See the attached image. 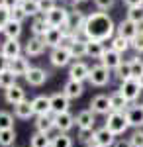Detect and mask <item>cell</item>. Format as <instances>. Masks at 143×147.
<instances>
[{
  "mask_svg": "<svg viewBox=\"0 0 143 147\" xmlns=\"http://www.w3.org/2000/svg\"><path fill=\"white\" fill-rule=\"evenodd\" d=\"M116 32V26L112 22V18L106 12H92L86 16V22H84V30L82 34L86 35V39L92 41H106L112 39V35Z\"/></svg>",
  "mask_w": 143,
  "mask_h": 147,
  "instance_id": "1",
  "label": "cell"
},
{
  "mask_svg": "<svg viewBox=\"0 0 143 147\" xmlns=\"http://www.w3.org/2000/svg\"><path fill=\"white\" fill-rule=\"evenodd\" d=\"M108 131H112L114 136H121V134H125L127 131V118H125V114L123 112H110L108 114V118H106V125H104Z\"/></svg>",
  "mask_w": 143,
  "mask_h": 147,
  "instance_id": "2",
  "label": "cell"
},
{
  "mask_svg": "<svg viewBox=\"0 0 143 147\" xmlns=\"http://www.w3.org/2000/svg\"><path fill=\"white\" fill-rule=\"evenodd\" d=\"M84 22H86V16L82 14L80 10H75V12H69V18H67V24H65V32H71V34L78 35L82 30H84Z\"/></svg>",
  "mask_w": 143,
  "mask_h": 147,
  "instance_id": "3",
  "label": "cell"
},
{
  "mask_svg": "<svg viewBox=\"0 0 143 147\" xmlns=\"http://www.w3.org/2000/svg\"><path fill=\"white\" fill-rule=\"evenodd\" d=\"M88 80L92 86H106L110 82V69H106L104 65H94L90 69V75H88Z\"/></svg>",
  "mask_w": 143,
  "mask_h": 147,
  "instance_id": "4",
  "label": "cell"
},
{
  "mask_svg": "<svg viewBox=\"0 0 143 147\" xmlns=\"http://www.w3.org/2000/svg\"><path fill=\"white\" fill-rule=\"evenodd\" d=\"M141 86H139V80L137 79H130V80H123L120 84V92L121 96L125 98L127 102H133L139 98V94H141Z\"/></svg>",
  "mask_w": 143,
  "mask_h": 147,
  "instance_id": "5",
  "label": "cell"
},
{
  "mask_svg": "<svg viewBox=\"0 0 143 147\" xmlns=\"http://www.w3.org/2000/svg\"><path fill=\"white\" fill-rule=\"evenodd\" d=\"M67 18H69V10H65L63 6H55L53 10L45 16V20H47V24H49V28H61V30L65 28Z\"/></svg>",
  "mask_w": 143,
  "mask_h": 147,
  "instance_id": "6",
  "label": "cell"
},
{
  "mask_svg": "<svg viewBox=\"0 0 143 147\" xmlns=\"http://www.w3.org/2000/svg\"><path fill=\"white\" fill-rule=\"evenodd\" d=\"M49 59H51V65H55V67H67V65L71 63L73 55H71V49H69V47L59 45L51 51Z\"/></svg>",
  "mask_w": 143,
  "mask_h": 147,
  "instance_id": "7",
  "label": "cell"
},
{
  "mask_svg": "<svg viewBox=\"0 0 143 147\" xmlns=\"http://www.w3.org/2000/svg\"><path fill=\"white\" fill-rule=\"evenodd\" d=\"M90 110L92 114H98V116H108L112 112V106H110V96L106 94H98L90 100Z\"/></svg>",
  "mask_w": 143,
  "mask_h": 147,
  "instance_id": "8",
  "label": "cell"
},
{
  "mask_svg": "<svg viewBox=\"0 0 143 147\" xmlns=\"http://www.w3.org/2000/svg\"><path fill=\"white\" fill-rule=\"evenodd\" d=\"M92 143H94L96 147H114V143H116V136H114L112 131H108L106 127H100V129L94 131Z\"/></svg>",
  "mask_w": 143,
  "mask_h": 147,
  "instance_id": "9",
  "label": "cell"
},
{
  "mask_svg": "<svg viewBox=\"0 0 143 147\" xmlns=\"http://www.w3.org/2000/svg\"><path fill=\"white\" fill-rule=\"evenodd\" d=\"M125 118H127V124L130 127H143V106L141 104H135V106H130L125 110Z\"/></svg>",
  "mask_w": 143,
  "mask_h": 147,
  "instance_id": "10",
  "label": "cell"
},
{
  "mask_svg": "<svg viewBox=\"0 0 143 147\" xmlns=\"http://www.w3.org/2000/svg\"><path fill=\"white\" fill-rule=\"evenodd\" d=\"M53 118H55V129L59 134H67L69 129H73L75 127V116L71 112H65V114H53Z\"/></svg>",
  "mask_w": 143,
  "mask_h": 147,
  "instance_id": "11",
  "label": "cell"
},
{
  "mask_svg": "<svg viewBox=\"0 0 143 147\" xmlns=\"http://www.w3.org/2000/svg\"><path fill=\"white\" fill-rule=\"evenodd\" d=\"M100 65H104V67L110 69V71H116L121 65V53L114 51V49H106L102 53V57H100Z\"/></svg>",
  "mask_w": 143,
  "mask_h": 147,
  "instance_id": "12",
  "label": "cell"
},
{
  "mask_svg": "<svg viewBox=\"0 0 143 147\" xmlns=\"http://www.w3.org/2000/svg\"><path fill=\"white\" fill-rule=\"evenodd\" d=\"M137 32H139V26H135L133 22H130L127 18L121 20V22L116 26V34L120 35V37H125L127 41H132L133 37L137 35Z\"/></svg>",
  "mask_w": 143,
  "mask_h": 147,
  "instance_id": "13",
  "label": "cell"
},
{
  "mask_svg": "<svg viewBox=\"0 0 143 147\" xmlns=\"http://www.w3.org/2000/svg\"><path fill=\"white\" fill-rule=\"evenodd\" d=\"M47 77H49V73L41 67H32L26 73V80H28V84H32V86H41V84H45Z\"/></svg>",
  "mask_w": 143,
  "mask_h": 147,
  "instance_id": "14",
  "label": "cell"
},
{
  "mask_svg": "<svg viewBox=\"0 0 143 147\" xmlns=\"http://www.w3.org/2000/svg\"><path fill=\"white\" fill-rule=\"evenodd\" d=\"M51 98V114H65L69 112V98H67L63 92H55V94H51L49 96Z\"/></svg>",
  "mask_w": 143,
  "mask_h": 147,
  "instance_id": "15",
  "label": "cell"
},
{
  "mask_svg": "<svg viewBox=\"0 0 143 147\" xmlns=\"http://www.w3.org/2000/svg\"><path fill=\"white\" fill-rule=\"evenodd\" d=\"M0 53L6 57L8 61H12V59L22 55V45H20L18 39H6V41L2 43V47H0Z\"/></svg>",
  "mask_w": 143,
  "mask_h": 147,
  "instance_id": "16",
  "label": "cell"
},
{
  "mask_svg": "<svg viewBox=\"0 0 143 147\" xmlns=\"http://www.w3.org/2000/svg\"><path fill=\"white\" fill-rule=\"evenodd\" d=\"M94 116L96 114H92V110H82L75 116V125L78 129H94V122H96Z\"/></svg>",
  "mask_w": 143,
  "mask_h": 147,
  "instance_id": "17",
  "label": "cell"
},
{
  "mask_svg": "<svg viewBox=\"0 0 143 147\" xmlns=\"http://www.w3.org/2000/svg\"><path fill=\"white\" fill-rule=\"evenodd\" d=\"M82 92H84L82 82L73 80V79H69L65 82V86H63V94H65L69 100H77V98H80V96H82Z\"/></svg>",
  "mask_w": 143,
  "mask_h": 147,
  "instance_id": "18",
  "label": "cell"
},
{
  "mask_svg": "<svg viewBox=\"0 0 143 147\" xmlns=\"http://www.w3.org/2000/svg\"><path fill=\"white\" fill-rule=\"evenodd\" d=\"M69 75H71V79H73V80L82 82V80H86L88 75H90V67H88L86 63H82V61H77V63H73V65H71Z\"/></svg>",
  "mask_w": 143,
  "mask_h": 147,
  "instance_id": "19",
  "label": "cell"
},
{
  "mask_svg": "<svg viewBox=\"0 0 143 147\" xmlns=\"http://www.w3.org/2000/svg\"><path fill=\"white\" fill-rule=\"evenodd\" d=\"M32 106H33V112L35 116H47L51 114V98L49 96H35L32 100Z\"/></svg>",
  "mask_w": 143,
  "mask_h": 147,
  "instance_id": "20",
  "label": "cell"
},
{
  "mask_svg": "<svg viewBox=\"0 0 143 147\" xmlns=\"http://www.w3.org/2000/svg\"><path fill=\"white\" fill-rule=\"evenodd\" d=\"M43 41H45V47H59L61 41H63V30L61 28H49L43 35Z\"/></svg>",
  "mask_w": 143,
  "mask_h": 147,
  "instance_id": "21",
  "label": "cell"
},
{
  "mask_svg": "<svg viewBox=\"0 0 143 147\" xmlns=\"http://www.w3.org/2000/svg\"><path fill=\"white\" fill-rule=\"evenodd\" d=\"M26 55L28 57H37V55H41L45 51V41H43V37H35L33 35L32 39L26 43Z\"/></svg>",
  "mask_w": 143,
  "mask_h": 147,
  "instance_id": "22",
  "label": "cell"
},
{
  "mask_svg": "<svg viewBox=\"0 0 143 147\" xmlns=\"http://www.w3.org/2000/svg\"><path fill=\"white\" fill-rule=\"evenodd\" d=\"M35 129L39 134H51L55 129V118L53 114H47V116H37V122H35Z\"/></svg>",
  "mask_w": 143,
  "mask_h": 147,
  "instance_id": "23",
  "label": "cell"
},
{
  "mask_svg": "<svg viewBox=\"0 0 143 147\" xmlns=\"http://www.w3.org/2000/svg\"><path fill=\"white\" fill-rule=\"evenodd\" d=\"M30 61H28V59H26V57H16V59H12L10 61V69H8V71H12V73H14V75H16V77H26V73H28V71H30Z\"/></svg>",
  "mask_w": 143,
  "mask_h": 147,
  "instance_id": "24",
  "label": "cell"
},
{
  "mask_svg": "<svg viewBox=\"0 0 143 147\" xmlns=\"http://www.w3.org/2000/svg\"><path fill=\"white\" fill-rule=\"evenodd\" d=\"M4 98H6V102L8 104H12V106H16V104H20V102L26 100V90H24L22 86H12V88H8V90H4Z\"/></svg>",
  "mask_w": 143,
  "mask_h": 147,
  "instance_id": "25",
  "label": "cell"
},
{
  "mask_svg": "<svg viewBox=\"0 0 143 147\" xmlns=\"http://www.w3.org/2000/svg\"><path fill=\"white\" fill-rule=\"evenodd\" d=\"M14 116L20 118V120H30L32 116H35L32 102L24 100V102H20V104H16V106H14Z\"/></svg>",
  "mask_w": 143,
  "mask_h": 147,
  "instance_id": "26",
  "label": "cell"
},
{
  "mask_svg": "<svg viewBox=\"0 0 143 147\" xmlns=\"http://www.w3.org/2000/svg\"><path fill=\"white\" fill-rule=\"evenodd\" d=\"M2 34L6 35V39H18L22 34V24L16 22V20H8V24L4 26Z\"/></svg>",
  "mask_w": 143,
  "mask_h": 147,
  "instance_id": "27",
  "label": "cell"
},
{
  "mask_svg": "<svg viewBox=\"0 0 143 147\" xmlns=\"http://www.w3.org/2000/svg\"><path fill=\"white\" fill-rule=\"evenodd\" d=\"M106 51V47L102 41H92V39H86V55L92 57V59H100L102 53Z\"/></svg>",
  "mask_w": 143,
  "mask_h": 147,
  "instance_id": "28",
  "label": "cell"
},
{
  "mask_svg": "<svg viewBox=\"0 0 143 147\" xmlns=\"http://www.w3.org/2000/svg\"><path fill=\"white\" fill-rule=\"evenodd\" d=\"M47 30H49V24L45 20V16H35V20L32 24V34L35 37H43Z\"/></svg>",
  "mask_w": 143,
  "mask_h": 147,
  "instance_id": "29",
  "label": "cell"
},
{
  "mask_svg": "<svg viewBox=\"0 0 143 147\" xmlns=\"http://www.w3.org/2000/svg\"><path fill=\"white\" fill-rule=\"evenodd\" d=\"M127 104L130 102L125 100L123 96H121V92H114L110 96V106H112V112H123V110H127Z\"/></svg>",
  "mask_w": 143,
  "mask_h": 147,
  "instance_id": "30",
  "label": "cell"
},
{
  "mask_svg": "<svg viewBox=\"0 0 143 147\" xmlns=\"http://www.w3.org/2000/svg\"><path fill=\"white\" fill-rule=\"evenodd\" d=\"M30 147H51V137L47 136V134L35 131V134L30 137Z\"/></svg>",
  "mask_w": 143,
  "mask_h": 147,
  "instance_id": "31",
  "label": "cell"
},
{
  "mask_svg": "<svg viewBox=\"0 0 143 147\" xmlns=\"http://www.w3.org/2000/svg\"><path fill=\"white\" fill-rule=\"evenodd\" d=\"M130 47H132V43H130L125 37H120V35H114L112 41H110V49L118 51V53H125Z\"/></svg>",
  "mask_w": 143,
  "mask_h": 147,
  "instance_id": "32",
  "label": "cell"
},
{
  "mask_svg": "<svg viewBox=\"0 0 143 147\" xmlns=\"http://www.w3.org/2000/svg\"><path fill=\"white\" fill-rule=\"evenodd\" d=\"M16 75L12 73V71H4V73H0V88L2 90H8L12 86H16Z\"/></svg>",
  "mask_w": 143,
  "mask_h": 147,
  "instance_id": "33",
  "label": "cell"
},
{
  "mask_svg": "<svg viewBox=\"0 0 143 147\" xmlns=\"http://www.w3.org/2000/svg\"><path fill=\"white\" fill-rule=\"evenodd\" d=\"M69 49H71V55H73V59L86 57V41H84V39H77V41L69 47Z\"/></svg>",
  "mask_w": 143,
  "mask_h": 147,
  "instance_id": "34",
  "label": "cell"
},
{
  "mask_svg": "<svg viewBox=\"0 0 143 147\" xmlns=\"http://www.w3.org/2000/svg\"><path fill=\"white\" fill-rule=\"evenodd\" d=\"M16 143V131L14 129H0V147H12Z\"/></svg>",
  "mask_w": 143,
  "mask_h": 147,
  "instance_id": "35",
  "label": "cell"
},
{
  "mask_svg": "<svg viewBox=\"0 0 143 147\" xmlns=\"http://www.w3.org/2000/svg\"><path fill=\"white\" fill-rule=\"evenodd\" d=\"M51 147H73V137L69 134H57L51 137Z\"/></svg>",
  "mask_w": 143,
  "mask_h": 147,
  "instance_id": "36",
  "label": "cell"
},
{
  "mask_svg": "<svg viewBox=\"0 0 143 147\" xmlns=\"http://www.w3.org/2000/svg\"><path fill=\"white\" fill-rule=\"evenodd\" d=\"M116 75H118V79H120L121 82H123V80L133 79V77H132V65H130V61H127V63H123V61H121V65L116 69Z\"/></svg>",
  "mask_w": 143,
  "mask_h": 147,
  "instance_id": "37",
  "label": "cell"
},
{
  "mask_svg": "<svg viewBox=\"0 0 143 147\" xmlns=\"http://www.w3.org/2000/svg\"><path fill=\"white\" fill-rule=\"evenodd\" d=\"M127 20L133 22L135 26H141L143 24V6H139V8H127Z\"/></svg>",
  "mask_w": 143,
  "mask_h": 147,
  "instance_id": "38",
  "label": "cell"
},
{
  "mask_svg": "<svg viewBox=\"0 0 143 147\" xmlns=\"http://www.w3.org/2000/svg\"><path fill=\"white\" fill-rule=\"evenodd\" d=\"M0 129H14V116L6 110H0Z\"/></svg>",
  "mask_w": 143,
  "mask_h": 147,
  "instance_id": "39",
  "label": "cell"
},
{
  "mask_svg": "<svg viewBox=\"0 0 143 147\" xmlns=\"http://www.w3.org/2000/svg\"><path fill=\"white\" fill-rule=\"evenodd\" d=\"M22 10L26 16H37L39 14V8H37V2L35 0H22Z\"/></svg>",
  "mask_w": 143,
  "mask_h": 147,
  "instance_id": "40",
  "label": "cell"
},
{
  "mask_svg": "<svg viewBox=\"0 0 143 147\" xmlns=\"http://www.w3.org/2000/svg\"><path fill=\"white\" fill-rule=\"evenodd\" d=\"M130 65H132V77L133 79H139V77L143 75V59L133 57L132 61H130Z\"/></svg>",
  "mask_w": 143,
  "mask_h": 147,
  "instance_id": "41",
  "label": "cell"
},
{
  "mask_svg": "<svg viewBox=\"0 0 143 147\" xmlns=\"http://www.w3.org/2000/svg\"><path fill=\"white\" fill-rule=\"evenodd\" d=\"M35 2H37V8H39V14H41V16H47V14L57 6L55 0H35Z\"/></svg>",
  "mask_w": 143,
  "mask_h": 147,
  "instance_id": "42",
  "label": "cell"
},
{
  "mask_svg": "<svg viewBox=\"0 0 143 147\" xmlns=\"http://www.w3.org/2000/svg\"><path fill=\"white\" fill-rule=\"evenodd\" d=\"M92 137H94V129H78V143L86 147L92 143Z\"/></svg>",
  "mask_w": 143,
  "mask_h": 147,
  "instance_id": "43",
  "label": "cell"
},
{
  "mask_svg": "<svg viewBox=\"0 0 143 147\" xmlns=\"http://www.w3.org/2000/svg\"><path fill=\"white\" fill-rule=\"evenodd\" d=\"M132 47L135 49V51H139V53H143V28H139V32H137V35L133 37L132 41Z\"/></svg>",
  "mask_w": 143,
  "mask_h": 147,
  "instance_id": "44",
  "label": "cell"
},
{
  "mask_svg": "<svg viewBox=\"0 0 143 147\" xmlns=\"http://www.w3.org/2000/svg\"><path fill=\"white\" fill-rule=\"evenodd\" d=\"M130 143H132V147H143V131L141 129H135V131L132 134Z\"/></svg>",
  "mask_w": 143,
  "mask_h": 147,
  "instance_id": "45",
  "label": "cell"
},
{
  "mask_svg": "<svg viewBox=\"0 0 143 147\" xmlns=\"http://www.w3.org/2000/svg\"><path fill=\"white\" fill-rule=\"evenodd\" d=\"M114 4H116V0H94V6H96V8H98L100 12L110 10Z\"/></svg>",
  "mask_w": 143,
  "mask_h": 147,
  "instance_id": "46",
  "label": "cell"
},
{
  "mask_svg": "<svg viewBox=\"0 0 143 147\" xmlns=\"http://www.w3.org/2000/svg\"><path fill=\"white\" fill-rule=\"evenodd\" d=\"M24 18H28V16L24 14L22 6H18V8H14V10L10 12V20H16V22H20V24H22V22H24Z\"/></svg>",
  "mask_w": 143,
  "mask_h": 147,
  "instance_id": "47",
  "label": "cell"
},
{
  "mask_svg": "<svg viewBox=\"0 0 143 147\" xmlns=\"http://www.w3.org/2000/svg\"><path fill=\"white\" fill-rule=\"evenodd\" d=\"M8 20H10V12L6 10L2 4H0V32L4 30V26L8 24Z\"/></svg>",
  "mask_w": 143,
  "mask_h": 147,
  "instance_id": "48",
  "label": "cell"
},
{
  "mask_svg": "<svg viewBox=\"0 0 143 147\" xmlns=\"http://www.w3.org/2000/svg\"><path fill=\"white\" fill-rule=\"evenodd\" d=\"M0 4H2L8 12H12L14 8H18V6L22 4V0H0Z\"/></svg>",
  "mask_w": 143,
  "mask_h": 147,
  "instance_id": "49",
  "label": "cell"
},
{
  "mask_svg": "<svg viewBox=\"0 0 143 147\" xmlns=\"http://www.w3.org/2000/svg\"><path fill=\"white\" fill-rule=\"evenodd\" d=\"M10 69V61L6 59V57L0 53V73H4V71H8Z\"/></svg>",
  "mask_w": 143,
  "mask_h": 147,
  "instance_id": "50",
  "label": "cell"
},
{
  "mask_svg": "<svg viewBox=\"0 0 143 147\" xmlns=\"http://www.w3.org/2000/svg\"><path fill=\"white\" fill-rule=\"evenodd\" d=\"M123 4L127 8H139V6H143V0H123Z\"/></svg>",
  "mask_w": 143,
  "mask_h": 147,
  "instance_id": "51",
  "label": "cell"
},
{
  "mask_svg": "<svg viewBox=\"0 0 143 147\" xmlns=\"http://www.w3.org/2000/svg\"><path fill=\"white\" fill-rule=\"evenodd\" d=\"M114 147H132V143H130V139H120L114 143Z\"/></svg>",
  "mask_w": 143,
  "mask_h": 147,
  "instance_id": "52",
  "label": "cell"
},
{
  "mask_svg": "<svg viewBox=\"0 0 143 147\" xmlns=\"http://www.w3.org/2000/svg\"><path fill=\"white\" fill-rule=\"evenodd\" d=\"M137 80H139V86H141V88H143V75H141V77H139V79H137Z\"/></svg>",
  "mask_w": 143,
  "mask_h": 147,
  "instance_id": "53",
  "label": "cell"
},
{
  "mask_svg": "<svg viewBox=\"0 0 143 147\" xmlns=\"http://www.w3.org/2000/svg\"><path fill=\"white\" fill-rule=\"evenodd\" d=\"M86 147H96V145H94V143H90V145H86Z\"/></svg>",
  "mask_w": 143,
  "mask_h": 147,
  "instance_id": "54",
  "label": "cell"
},
{
  "mask_svg": "<svg viewBox=\"0 0 143 147\" xmlns=\"http://www.w3.org/2000/svg\"><path fill=\"white\" fill-rule=\"evenodd\" d=\"M75 2H84V0H75Z\"/></svg>",
  "mask_w": 143,
  "mask_h": 147,
  "instance_id": "55",
  "label": "cell"
},
{
  "mask_svg": "<svg viewBox=\"0 0 143 147\" xmlns=\"http://www.w3.org/2000/svg\"><path fill=\"white\" fill-rule=\"evenodd\" d=\"M0 47H2V43H0Z\"/></svg>",
  "mask_w": 143,
  "mask_h": 147,
  "instance_id": "56",
  "label": "cell"
}]
</instances>
